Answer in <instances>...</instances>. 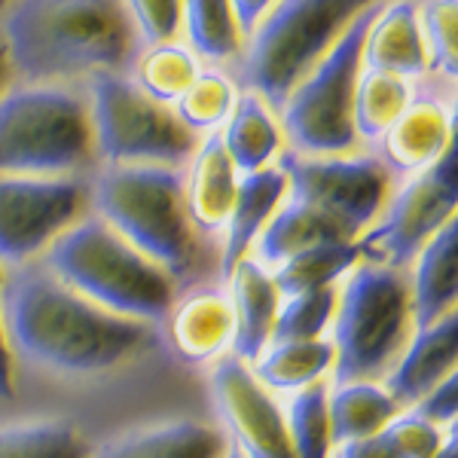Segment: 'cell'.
<instances>
[{
	"instance_id": "b9f144b4",
	"label": "cell",
	"mask_w": 458,
	"mask_h": 458,
	"mask_svg": "<svg viewBox=\"0 0 458 458\" xmlns=\"http://www.w3.org/2000/svg\"><path fill=\"white\" fill-rule=\"evenodd\" d=\"M10 73H13V64H10V55H6L4 37H0V98H4L6 86H10Z\"/></svg>"
},
{
	"instance_id": "f1b7e54d",
	"label": "cell",
	"mask_w": 458,
	"mask_h": 458,
	"mask_svg": "<svg viewBox=\"0 0 458 458\" xmlns=\"http://www.w3.org/2000/svg\"><path fill=\"white\" fill-rule=\"evenodd\" d=\"M86 437L68 419H28L0 425V458H89Z\"/></svg>"
},
{
	"instance_id": "4fadbf2b",
	"label": "cell",
	"mask_w": 458,
	"mask_h": 458,
	"mask_svg": "<svg viewBox=\"0 0 458 458\" xmlns=\"http://www.w3.org/2000/svg\"><path fill=\"white\" fill-rule=\"evenodd\" d=\"M211 397L226 440L248 458H297L287 434L284 410L276 394L260 386V379L233 354L220 358L211 370Z\"/></svg>"
},
{
	"instance_id": "ac0fdd59",
	"label": "cell",
	"mask_w": 458,
	"mask_h": 458,
	"mask_svg": "<svg viewBox=\"0 0 458 458\" xmlns=\"http://www.w3.org/2000/svg\"><path fill=\"white\" fill-rule=\"evenodd\" d=\"M226 446L229 440L217 425L172 419L110 437L89 458H224Z\"/></svg>"
},
{
	"instance_id": "9a60e30c",
	"label": "cell",
	"mask_w": 458,
	"mask_h": 458,
	"mask_svg": "<svg viewBox=\"0 0 458 458\" xmlns=\"http://www.w3.org/2000/svg\"><path fill=\"white\" fill-rule=\"evenodd\" d=\"M229 306H233V352L235 360L242 364H254L272 343V330H276L278 306H282V293L272 282L269 266L257 263L254 257H245L233 266L229 272Z\"/></svg>"
},
{
	"instance_id": "8992f818",
	"label": "cell",
	"mask_w": 458,
	"mask_h": 458,
	"mask_svg": "<svg viewBox=\"0 0 458 458\" xmlns=\"http://www.w3.org/2000/svg\"><path fill=\"white\" fill-rule=\"evenodd\" d=\"M92 153L89 105L77 92L31 83L0 98V174L71 177Z\"/></svg>"
},
{
	"instance_id": "ffe728a7",
	"label": "cell",
	"mask_w": 458,
	"mask_h": 458,
	"mask_svg": "<svg viewBox=\"0 0 458 458\" xmlns=\"http://www.w3.org/2000/svg\"><path fill=\"white\" fill-rule=\"evenodd\" d=\"M287 196V177L278 165L260 168L239 177V190L233 199V211L224 226V260H220V272L224 278L233 272V266L239 260L250 257L257 235L263 233V226L269 224V217L276 214L278 205Z\"/></svg>"
},
{
	"instance_id": "6da1fadb",
	"label": "cell",
	"mask_w": 458,
	"mask_h": 458,
	"mask_svg": "<svg viewBox=\"0 0 458 458\" xmlns=\"http://www.w3.org/2000/svg\"><path fill=\"white\" fill-rule=\"evenodd\" d=\"M0 318L13 352L55 373H107L157 345L150 324L95 306L43 263L19 266L4 278Z\"/></svg>"
},
{
	"instance_id": "1f68e13d",
	"label": "cell",
	"mask_w": 458,
	"mask_h": 458,
	"mask_svg": "<svg viewBox=\"0 0 458 458\" xmlns=\"http://www.w3.org/2000/svg\"><path fill=\"white\" fill-rule=\"evenodd\" d=\"M287 434L297 458H334V434H330L327 386H312L293 394L284 410Z\"/></svg>"
},
{
	"instance_id": "7c38bea8",
	"label": "cell",
	"mask_w": 458,
	"mask_h": 458,
	"mask_svg": "<svg viewBox=\"0 0 458 458\" xmlns=\"http://www.w3.org/2000/svg\"><path fill=\"white\" fill-rule=\"evenodd\" d=\"M86 202L89 193L77 177L0 174V266L19 269L43 257L83 217Z\"/></svg>"
},
{
	"instance_id": "4316f807",
	"label": "cell",
	"mask_w": 458,
	"mask_h": 458,
	"mask_svg": "<svg viewBox=\"0 0 458 458\" xmlns=\"http://www.w3.org/2000/svg\"><path fill=\"white\" fill-rule=\"evenodd\" d=\"M364 260L358 242H330V245H318L300 254L287 257L284 263L272 266V282L278 293L284 297H297V293L321 291V287H336L345 276Z\"/></svg>"
},
{
	"instance_id": "ba28073f",
	"label": "cell",
	"mask_w": 458,
	"mask_h": 458,
	"mask_svg": "<svg viewBox=\"0 0 458 458\" xmlns=\"http://www.w3.org/2000/svg\"><path fill=\"white\" fill-rule=\"evenodd\" d=\"M376 0H276L248 43L242 73L257 98L282 107L349 21Z\"/></svg>"
},
{
	"instance_id": "52a82bcc",
	"label": "cell",
	"mask_w": 458,
	"mask_h": 458,
	"mask_svg": "<svg viewBox=\"0 0 458 458\" xmlns=\"http://www.w3.org/2000/svg\"><path fill=\"white\" fill-rule=\"evenodd\" d=\"M382 0L364 6L339 31L315 68L291 89L282 105V125L300 157H349L358 147L352 123L354 83L364 68V37L379 16Z\"/></svg>"
},
{
	"instance_id": "8fae6325",
	"label": "cell",
	"mask_w": 458,
	"mask_h": 458,
	"mask_svg": "<svg viewBox=\"0 0 458 458\" xmlns=\"http://www.w3.org/2000/svg\"><path fill=\"white\" fill-rule=\"evenodd\" d=\"M278 168L287 177V196L327 214L352 239H360L388 202L391 172L376 157L284 153Z\"/></svg>"
},
{
	"instance_id": "4dcf8cb0",
	"label": "cell",
	"mask_w": 458,
	"mask_h": 458,
	"mask_svg": "<svg viewBox=\"0 0 458 458\" xmlns=\"http://www.w3.org/2000/svg\"><path fill=\"white\" fill-rule=\"evenodd\" d=\"M181 21L196 53L211 62H226L239 53L242 34L235 28L229 0H181Z\"/></svg>"
},
{
	"instance_id": "603a6c76",
	"label": "cell",
	"mask_w": 458,
	"mask_h": 458,
	"mask_svg": "<svg viewBox=\"0 0 458 458\" xmlns=\"http://www.w3.org/2000/svg\"><path fill=\"white\" fill-rule=\"evenodd\" d=\"M330 242H358L345 233L336 220H330L327 214L315 211L312 205L297 202V199L284 196V202L278 205L276 214L269 217V224L263 226V233L254 242V260L263 266H278L287 257L300 254V250L330 245Z\"/></svg>"
},
{
	"instance_id": "74e56055",
	"label": "cell",
	"mask_w": 458,
	"mask_h": 458,
	"mask_svg": "<svg viewBox=\"0 0 458 458\" xmlns=\"http://www.w3.org/2000/svg\"><path fill=\"white\" fill-rule=\"evenodd\" d=\"M455 386L458 379L455 376H449V379H443L437 388H431L428 394L419 401L416 406H410V410H416L419 416H425L428 422H434L443 431H453L455 425V412H458V401H455Z\"/></svg>"
},
{
	"instance_id": "484cf974",
	"label": "cell",
	"mask_w": 458,
	"mask_h": 458,
	"mask_svg": "<svg viewBox=\"0 0 458 458\" xmlns=\"http://www.w3.org/2000/svg\"><path fill=\"white\" fill-rule=\"evenodd\" d=\"M327 410L334 446H339L379 434L403 406L388 394L382 382H336V388L327 391Z\"/></svg>"
},
{
	"instance_id": "7bdbcfd3",
	"label": "cell",
	"mask_w": 458,
	"mask_h": 458,
	"mask_svg": "<svg viewBox=\"0 0 458 458\" xmlns=\"http://www.w3.org/2000/svg\"><path fill=\"white\" fill-rule=\"evenodd\" d=\"M431 458H458V443H455V434H449L446 437V443L434 453Z\"/></svg>"
},
{
	"instance_id": "f546056e",
	"label": "cell",
	"mask_w": 458,
	"mask_h": 458,
	"mask_svg": "<svg viewBox=\"0 0 458 458\" xmlns=\"http://www.w3.org/2000/svg\"><path fill=\"white\" fill-rule=\"evenodd\" d=\"M199 77V64L193 53L181 43H157L150 47L141 62H138V77L131 80L147 98H153L157 105H177L190 83Z\"/></svg>"
},
{
	"instance_id": "7402d4cb",
	"label": "cell",
	"mask_w": 458,
	"mask_h": 458,
	"mask_svg": "<svg viewBox=\"0 0 458 458\" xmlns=\"http://www.w3.org/2000/svg\"><path fill=\"white\" fill-rule=\"evenodd\" d=\"M412 324H434L455 312L458 302V224H446L412 260Z\"/></svg>"
},
{
	"instance_id": "3957f363",
	"label": "cell",
	"mask_w": 458,
	"mask_h": 458,
	"mask_svg": "<svg viewBox=\"0 0 458 458\" xmlns=\"http://www.w3.org/2000/svg\"><path fill=\"white\" fill-rule=\"evenodd\" d=\"M40 263L80 297L129 321L157 327L174 306V278L101 217H80Z\"/></svg>"
},
{
	"instance_id": "30bf717a",
	"label": "cell",
	"mask_w": 458,
	"mask_h": 458,
	"mask_svg": "<svg viewBox=\"0 0 458 458\" xmlns=\"http://www.w3.org/2000/svg\"><path fill=\"white\" fill-rule=\"evenodd\" d=\"M458 205V157L455 144L443 153L437 165L422 174H412L397 190L373 220V226L358 239L360 254L367 260L401 266L416 260L434 235L455 220Z\"/></svg>"
},
{
	"instance_id": "2e32d148",
	"label": "cell",
	"mask_w": 458,
	"mask_h": 458,
	"mask_svg": "<svg viewBox=\"0 0 458 458\" xmlns=\"http://www.w3.org/2000/svg\"><path fill=\"white\" fill-rule=\"evenodd\" d=\"M453 147V114L440 101H410L382 135V165L394 174H422Z\"/></svg>"
},
{
	"instance_id": "bcb514c9",
	"label": "cell",
	"mask_w": 458,
	"mask_h": 458,
	"mask_svg": "<svg viewBox=\"0 0 458 458\" xmlns=\"http://www.w3.org/2000/svg\"><path fill=\"white\" fill-rule=\"evenodd\" d=\"M4 278H6V269H4V266H0V284H4Z\"/></svg>"
},
{
	"instance_id": "d6a6232c",
	"label": "cell",
	"mask_w": 458,
	"mask_h": 458,
	"mask_svg": "<svg viewBox=\"0 0 458 458\" xmlns=\"http://www.w3.org/2000/svg\"><path fill=\"white\" fill-rule=\"evenodd\" d=\"M235 86L229 83L226 73L220 71H199V77L190 83L187 92L177 98L174 116L187 125L190 131H217L229 120L235 107Z\"/></svg>"
},
{
	"instance_id": "277c9868",
	"label": "cell",
	"mask_w": 458,
	"mask_h": 458,
	"mask_svg": "<svg viewBox=\"0 0 458 458\" xmlns=\"http://www.w3.org/2000/svg\"><path fill=\"white\" fill-rule=\"evenodd\" d=\"M412 327L410 278L394 266L360 260L336 287L330 321L336 382L386 379Z\"/></svg>"
},
{
	"instance_id": "5b68a950",
	"label": "cell",
	"mask_w": 458,
	"mask_h": 458,
	"mask_svg": "<svg viewBox=\"0 0 458 458\" xmlns=\"http://www.w3.org/2000/svg\"><path fill=\"white\" fill-rule=\"evenodd\" d=\"M89 202L135 250L150 257L172 278L196 260V229L183 202V177L172 165H107Z\"/></svg>"
},
{
	"instance_id": "7a4b0ae2",
	"label": "cell",
	"mask_w": 458,
	"mask_h": 458,
	"mask_svg": "<svg viewBox=\"0 0 458 458\" xmlns=\"http://www.w3.org/2000/svg\"><path fill=\"white\" fill-rule=\"evenodd\" d=\"M13 71L28 83L120 73L135 25L123 0H13L0 19Z\"/></svg>"
},
{
	"instance_id": "83f0119b",
	"label": "cell",
	"mask_w": 458,
	"mask_h": 458,
	"mask_svg": "<svg viewBox=\"0 0 458 458\" xmlns=\"http://www.w3.org/2000/svg\"><path fill=\"white\" fill-rule=\"evenodd\" d=\"M412 86L410 80L386 71L360 68L354 83L352 123L358 141H382V135L397 123V116L410 107Z\"/></svg>"
},
{
	"instance_id": "ab89813d",
	"label": "cell",
	"mask_w": 458,
	"mask_h": 458,
	"mask_svg": "<svg viewBox=\"0 0 458 458\" xmlns=\"http://www.w3.org/2000/svg\"><path fill=\"white\" fill-rule=\"evenodd\" d=\"M272 4H276V0H229V10H233L239 34H254V28L260 25L266 13L272 10Z\"/></svg>"
},
{
	"instance_id": "cb8c5ba5",
	"label": "cell",
	"mask_w": 458,
	"mask_h": 458,
	"mask_svg": "<svg viewBox=\"0 0 458 458\" xmlns=\"http://www.w3.org/2000/svg\"><path fill=\"white\" fill-rule=\"evenodd\" d=\"M220 141H224V150L233 159L235 172L250 174L269 168L272 159L282 153V125L263 98L245 92L242 98H235L233 114L220 131Z\"/></svg>"
},
{
	"instance_id": "d4e9b609",
	"label": "cell",
	"mask_w": 458,
	"mask_h": 458,
	"mask_svg": "<svg viewBox=\"0 0 458 458\" xmlns=\"http://www.w3.org/2000/svg\"><path fill=\"white\" fill-rule=\"evenodd\" d=\"M266 391L297 394L302 388L321 386L324 376L334 373V345L330 339H291L269 343L260 358L250 364Z\"/></svg>"
},
{
	"instance_id": "d590c367",
	"label": "cell",
	"mask_w": 458,
	"mask_h": 458,
	"mask_svg": "<svg viewBox=\"0 0 458 458\" xmlns=\"http://www.w3.org/2000/svg\"><path fill=\"white\" fill-rule=\"evenodd\" d=\"M379 434L401 458H431L453 431L446 434L443 428L428 422L425 416H419L416 410H401Z\"/></svg>"
},
{
	"instance_id": "d6986e66",
	"label": "cell",
	"mask_w": 458,
	"mask_h": 458,
	"mask_svg": "<svg viewBox=\"0 0 458 458\" xmlns=\"http://www.w3.org/2000/svg\"><path fill=\"white\" fill-rule=\"evenodd\" d=\"M239 172L226 157L220 131L205 135L193 150V165L183 177V202H187L190 224L202 233H220L233 211V199L239 190Z\"/></svg>"
},
{
	"instance_id": "ee69618b",
	"label": "cell",
	"mask_w": 458,
	"mask_h": 458,
	"mask_svg": "<svg viewBox=\"0 0 458 458\" xmlns=\"http://www.w3.org/2000/svg\"><path fill=\"white\" fill-rule=\"evenodd\" d=\"M224 458H248V455L242 453V449H235L233 443H229V446H226V453H224Z\"/></svg>"
},
{
	"instance_id": "8d00e7d4",
	"label": "cell",
	"mask_w": 458,
	"mask_h": 458,
	"mask_svg": "<svg viewBox=\"0 0 458 458\" xmlns=\"http://www.w3.org/2000/svg\"><path fill=\"white\" fill-rule=\"evenodd\" d=\"M123 6L150 47L168 43L181 28V0H123Z\"/></svg>"
},
{
	"instance_id": "f6af8a7d",
	"label": "cell",
	"mask_w": 458,
	"mask_h": 458,
	"mask_svg": "<svg viewBox=\"0 0 458 458\" xmlns=\"http://www.w3.org/2000/svg\"><path fill=\"white\" fill-rule=\"evenodd\" d=\"M10 4H13V0H0V10H6Z\"/></svg>"
},
{
	"instance_id": "5bb4252c",
	"label": "cell",
	"mask_w": 458,
	"mask_h": 458,
	"mask_svg": "<svg viewBox=\"0 0 458 458\" xmlns=\"http://www.w3.org/2000/svg\"><path fill=\"white\" fill-rule=\"evenodd\" d=\"M458 364V312L440 318L434 324L412 327L403 352L397 354L394 367L382 379L388 394L403 410L416 406L431 388H437L443 379L455 376Z\"/></svg>"
},
{
	"instance_id": "60d3db41",
	"label": "cell",
	"mask_w": 458,
	"mask_h": 458,
	"mask_svg": "<svg viewBox=\"0 0 458 458\" xmlns=\"http://www.w3.org/2000/svg\"><path fill=\"white\" fill-rule=\"evenodd\" d=\"M16 391V370H13V345L6 339L4 318H0V397H13Z\"/></svg>"
},
{
	"instance_id": "9c48e42d",
	"label": "cell",
	"mask_w": 458,
	"mask_h": 458,
	"mask_svg": "<svg viewBox=\"0 0 458 458\" xmlns=\"http://www.w3.org/2000/svg\"><path fill=\"white\" fill-rule=\"evenodd\" d=\"M92 144L107 165H177L196 150V135L172 107L114 71L92 73L89 83Z\"/></svg>"
},
{
	"instance_id": "44dd1931",
	"label": "cell",
	"mask_w": 458,
	"mask_h": 458,
	"mask_svg": "<svg viewBox=\"0 0 458 458\" xmlns=\"http://www.w3.org/2000/svg\"><path fill=\"white\" fill-rule=\"evenodd\" d=\"M364 68L386 71L412 80L428 71V53L419 28V10L412 0H394L382 6L364 37Z\"/></svg>"
},
{
	"instance_id": "836d02e7",
	"label": "cell",
	"mask_w": 458,
	"mask_h": 458,
	"mask_svg": "<svg viewBox=\"0 0 458 458\" xmlns=\"http://www.w3.org/2000/svg\"><path fill=\"white\" fill-rule=\"evenodd\" d=\"M339 287V284H336ZM336 287L284 297L278 306L272 343H291V339H324L336 312Z\"/></svg>"
},
{
	"instance_id": "e0dca14e",
	"label": "cell",
	"mask_w": 458,
	"mask_h": 458,
	"mask_svg": "<svg viewBox=\"0 0 458 458\" xmlns=\"http://www.w3.org/2000/svg\"><path fill=\"white\" fill-rule=\"evenodd\" d=\"M168 343L187 364H211L226 358L233 345V306L220 291H196L174 302L165 318Z\"/></svg>"
},
{
	"instance_id": "e575fe53",
	"label": "cell",
	"mask_w": 458,
	"mask_h": 458,
	"mask_svg": "<svg viewBox=\"0 0 458 458\" xmlns=\"http://www.w3.org/2000/svg\"><path fill=\"white\" fill-rule=\"evenodd\" d=\"M428 71L455 77V0H428L419 13Z\"/></svg>"
},
{
	"instance_id": "f35d334b",
	"label": "cell",
	"mask_w": 458,
	"mask_h": 458,
	"mask_svg": "<svg viewBox=\"0 0 458 458\" xmlns=\"http://www.w3.org/2000/svg\"><path fill=\"white\" fill-rule=\"evenodd\" d=\"M336 458H401V455L391 449V443L382 434H370V437L339 443Z\"/></svg>"
}]
</instances>
